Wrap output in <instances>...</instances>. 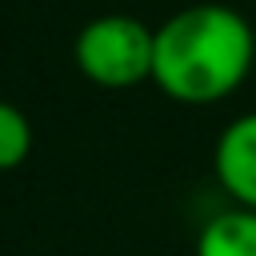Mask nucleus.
I'll return each mask as SVG.
<instances>
[{
	"label": "nucleus",
	"mask_w": 256,
	"mask_h": 256,
	"mask_svg": "<svg viewBox=\"0 0 256 256\" xmlns=\"http://www.w3.org/2000/svg\"><path fill=\"white\" fill-rule=\"evenodd\" d=\"M256 64V32L232 4H188L156 24L152 84L176 104L228 100Z\"/></svg>",
	"instance_id": "nucleus-1"
},
{
	"label": "nucleus",
	"mask_w": 256,
	"mask_h": 256,
	"mask_svg": "<svg viewBox=\"0 0 256 256\" xmlns=\"http://www.w3.org/2000/svg\"><path fill=\"white\" fill-rule=\"evenodd\" d=\"M152 48H156V28H148L128 12H108L76 32L72 56L88 84L124 92L152 80Z\"/></svg>",
	"instance_id": "nucleus-2"
},
{
	"label": "nucleus",
	"mask_w": 256,
	"mask_h": 256,
	"mask_svg": "<svg viewBox=\"0 0 256 256\" xmlns=\"http://www.w3.org/2000/svg\"><path fill=\"white\" fill-rule=\"evenodd\" d=\"M212 172L236 208H256V108L232 116L212 148Z\"/></svg>",
	"instance_id": "nucleus-3"
},
{
	"label": "nucleus",
	"mask_w": 256,
	"mask_h": 256,
	"mask_svg": "<svg viewBox=\"0 0 256 256\" xmlns=\"http://www.w3.org/2000/svg\"><path fill=\"white\" fill-rule=\"evenodd\" d=\"M192 256H256V208H224L196 232Z\"/></svg>",
	"instance_id": "nucleus-4"
},
{
	"label": "nucleus",
	"mask_w": 256,
	"mask_h": 256,
	"mask_svg": "<svg viewBox=\"0 0 256 256\" xmlns=\"http://www.w3.org/2000/svg\"><path fill=\"white\" fill-rule=\"evenodd\" d=\"M28 152H32V124H28V116L16 104L0 100V172L20 168L28 160Z\"/></svg>",
	"instance_id": "nucleus-5"
}]
</instances>
